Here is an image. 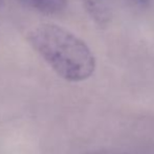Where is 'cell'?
<instances>
[{
    "instance_id": "277c9868",
    "label": "cell",
    "mask_w": 154,
    "mask_h": 154,
    "mask_svg": "<svg viewBox=\"0 0 154 154\" xmlns=\"http://www.w3.org/2000/svg\"><path fill=\"white\" fill-rule=\"evenodd\" d=\"M132 1L136 2V3H138V4H146L147 2H148V0H132Z\"/></svg>"
},
{
    "instance_id": "7a4b0ae2",
    "label": "cell",
    "mask_w": 154,
    "mask_h": 154,
    "mask_svg": "<svg viewBox=\"0 0 154 154\" xmlns=\"http://www.w3.org/2000/svg\"><path fill=\"white\" fill-rule=\"evenodd\" d=\"M90 16V18L99 26L105 27L110 21V11L105 0H80Z\"/></svg>"
},
{
    "instance_id": "6da1fadb",
    "label": "cell",
    "mask_w": 154,
    "mask_h": 154,
    "mask_svg": "<svg viewBox=\"0 0 154 154\" xmlns=\"http://www.w3.org/2000/svg\"><path fill=\"white\" fill-rule=\"evenodd\" d=\"M32 48L54 71L68 82H82L92 75L95 58L87 44L70 31L43 23L29 32Z\"/></svg>"
},
{
    "instance_id": "3957f363",
    "label": "cell",
    "mask_w": 154,
    "mask_h": 154,
    "mask_svg": "<svg viewBox=\"0 0 154 154\" xmlns=\"http://www.w3.org/2000/svg\"><path fill=\"white\" fill-rule=\"evenodd\" d=\"M24 5L44 14H58L66 6L67 0H18Z\"/></svg>"
}]
</instances>
